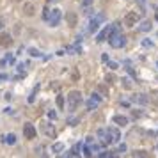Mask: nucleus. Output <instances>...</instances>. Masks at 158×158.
Wrapping results in <instances>:
<instances>
[{
    "instance_id": "nucleus-25",
    "label": "nucleus",
    "mask_w": 158,
    "mask_h": 158,
    "mask_svg": "<svg viewBox=\"0 0 158 158\" xmlns=\"http://www.w3.org/2000/svg\"><path fill=\"white\" fill-rule=\"evenodd\" d=\"M30 55H34V57H41V53L37 52V50H34V48L30 50Z\"/></svg>"
},
{
    "instance_id": "nucleus-24",
    "label": "nucleus",
    "mask_w": 158,
    "mask_h": 158,
    "mask_svg": "<svg viewBox=\"0 0 158 158\" xmlns=\"http://www.w3.org/2000/svg\"><path fill=\"white\" fill-rule=\"evenodd\" d=\"M123 85H125L126 89H130V87H132V84H130V80H128V78H123Z\"/></svg>"
},
{
    "instance_id": "nucleus-5",
    "label": "nucleus",
    "mask_w": 158,
    "mask_h": 158,
    "mask_svg": "<svg viewBox=\"0 0 158 158\" xmlns=\"http://www.w3.org/2000/svg\"><path fill=\"white\" fill-rule=\"evenodd\" d=\"M105 20V14L103 12H100V14H96V16H93L91 18V21H89V32L93 34V32L98 30V27H100V23Z\"/></svg>"
},
{
    "instance_id": "nucleus-1",
    "label": "nucleus",
    "mask_w": 158,
    "mask_h": 158,
    "mask_svg": "<svg viewBox=\"0 0 158 158\" xmlns=\"http://www.w3.org/2000/svg\"><path fill=\"white\" fill-rule=\"evenodd\" d=\"M98 135L101 139V142H103V146H107V144H114V142H119V139H121V133H119V130L117 128H107V130H100L98 132Z\"/></svg>"
},
{
    "instance_id": "nucleus-20",
    "label": "nucleus",
    "mask_w": 158,
    "mask_h": 158,
    "mask_svg": "<svg viewBox=\"0 0 158 158\" xmlns=\"http://www.w3.org/2000/svg\"><path fill=\"white\" fill-rule=\"evenodd\" d=\"M132 156H148V153L139 149V151H133V153H132Z\"/></svg>"
},
{
    "instance_id": "nucleus-16",
    "label": "nucleus",
    "mask_w": 158,
    "mask_h": 158,
    "mask_svg": "<svg viewBox=\"0 0 158 158\" xmlns=\"http://www.w3.org/2000/svg\"><path fill=\"white\" fill-rule=\"evenodd\" d=\"M151 27H153V25H151V21H142V23H140V27H139V30L140 32H149L151 30Z\"/></svg>"
},
{
    "instance_id": "nucleus-7",
    "label": "nucleus",
    "mask_w": 158,
    "mask_h": 158,
    "mask_svg": "<svg viewBox=\"0 0 158 158\" xmlns=\"http://www.w3.org/2000/svg\"><path fill=\"white\" fill-rule=\"evenodd\" d=\"M101 96L98 94V93H94V94H91V98L87 100V110H96L98 107H100V103H101Z\"/></svg>"
},
{
    "instance_id": "nucleus-2",
    "label": "nucleus",
    "mask_w": 158,
    "mask_h": 158,
    "mask_svg": "<svg viewBox=\"0 0 158 158\" xmlns=\"http://www.w3.org/2000/svg\"><path fill=\"white\" fill-rule=\"evenodd\" d=\"M108 43H110V46H112V48H123V46L126 44V37H125V36L119 32V29H116V30H114V34L110 36Z\"/></svg>"
},
{
    "instance_id": "nucleus-18",
    "label": "nucleus",
    "mask_w": 158,
    "mask_h": 158,
    "mask_svg": "<svg viewBox=\"0 0 158 158\" xmlns=\"http://www.w3.org/2000/svg\"><path fill=\"white\" fill-rule=\"evenodd\" d=\"M23 11H25V14H27V16H32V14H34V7H32V4H25Z\"/></svg>"
},
{
    "instance_id": "nucleus-27",
    "label": "nucleus",
    "mask_w": 158,
    "mask_h": 158,
    "mask_svg": "<svg viewBox=\"0 0 158 158\" xmlns=\"http://www.w3.org/2000/svg\"><path fill=\"white\" fill-rule=\"evenodd\" d=\"M68 123H69V125H71V126H75V125H76V123H78V119H69V121H68Z\"/></svg>"
},
{
    "instance_id": "nucleus-11",
    "label": "nucleus",
    "mask_w": 158,
    "mask_h": 158,
    "mask_svg": "<svg viewBox=\"0 0 158 158\" xmlns=\"http://www.w3.org/2000/svg\"><path fill=\"white\" fill-rule=\"evenodd\" d=\"M43 133L44 135H48L50 139H53L55 135H57V132H55V128H53V125H50V123H43Z\"/></svg>"
},
{
    "instance_id": "nucleus-29",
    "label": "nucleus",
    "mask_w": 158,
    "mask_h": 158,
    "mask_svg": "<svg viewBox=\"0 0 158 158\" xmlns=\"http://www.w3.org/2000/svg\"><path fill=\"white\" fill-rule=\"evenodd\" d=\"M142 44H144V46H153V43H151V41H144Z\"/></svg>"
},
{
    "instance_id": "nucleus-19",
    "label": "nucleus",
    "mask_w": 158,
    "mask_h": 158,
    "mask_svg": "<svg viewBox=\"0 0 158 158\" xmlns=\"http://www.w3.org/2000/svg\"><path fill=\"white\" fill-rule=\"evenodd\" d=\"M62 149H64V146L61 144V142H55V144L52 146V151H53V153H61Z\"/></svg>"
},
{
    "instance_id": "nucleus-31",
    "label": "nucleus",
    "mask_w": 158,
    "mask_h": 158,
    "mask_svg": "<svg viewBox=\"0 0 158 158\" xmlns=\"http://www.w3.org/2000/svg\"><path fill=\"white\" fill-rule=\"evenodd\" d=\"M0 80H7V75H0Z\"/></svg>"
},
{
    "instance_id": "nucleus-13",
    "label": "nucleus",
    "mask_w": 158,
    "mask_h": 158,
    "mask_svg": "<svg viewBox=\"0 0 158 158\" xmlns=\"http://www.w3.org/2000/svg\"><path fill=\"white\" fill-rule=\"evenodd\" d=\"M66 21H68L69 27H75V25H76V14H75L73 11H69V12L66 14Z\"/></svg>"
},
{
    "instance_id": "nucleus-28",
    "label": "nucleus",
    "mask_w": 158,
    "mask_h": 158,
    "mask_svg": "<svg viewBox=\"0 0 158 158\" xmlns=\"http://www.w3.org/2000/svg\"><path fill=\"white\" fill-rule=\"evenodd\" d=\"M125 149H126V146H125V144H121V146L117 148V153H119V151H125Z\"/></svg>"
},
{
    "instance_id": "nucleus-26",
    "label": "nucleus",
    "mask_w": 158,
    "mask_h": 158,
    "mask_svg": "<svg viewBox=\"0 0 158 158\" xmlns=\"http://www.w3.org/2000/svg\"><path fill=\"white\" fill-rule=\"evenodd\" d=\"M48 117H50V119H57V114H55L53 110H50V112H48Z\"/></svg>"
},
{
    "instance_id": "nucleus-14",
    "label": "nucleus",
    "mask_w": 158,
    "mask_h": 158,
    "mask_svg": "<svg viewBox=\"0 0 158 158\" xmlns=\"http://www.w3.org/2000/svg\"><path fill=\"white\" fill-rule=\"evenodd\" d=\"M114 123H116V125H119V126H126V125H128V117H125V116H116V117H114Z\"/></svg>"
},
{
    "instance_id": "nucleus-10",
    "label": "nucleus",
    "mask_w": 158,
    "mask_h": 158,
    "mask_svg": "<svg viewBox=\"0 0 158 158\" xmlns=\"http://www.w3.org/2000/svg\"><path fill=\"white\" fill-rule=\"evenodd\" d=\"M132 101H133V103H139V105H148L151 100H149L148 94H133L132 96Z\"/></svg>"
},
{
    "instance_id": "nucleus-8",
    "label": "nucleus",
    "mask_w": 158,
    "mask_h": 158,
    "mask_svg": "<svg viewBox=\"0 0 158 158\" xmlns=\"http://www.w3.org/2000/svg\"><path fill=\"white\" fill-rule=\"evenodd\" d=\"M61 18H62L61 9L50 11V16H48V23H50V27H57V25H59V21H61Z\"/></svg>"
},
{
    "instance_id": "nucleus-6",
    "label": "nucleus",
    "mask_w": 158,
    "mask_h": 158,
    "mask_svg": "<svg viewBox=\"0 0 158 158\" xmlns=\"http://www.w3.org/2000/svg\"><path fill=\"white\" fill-rule=\"evenodd\" d=\"M140 16H142V12H135V11L128 12L126 16H125V25H126V27H133V25L140 20Z\"/></svg>"
},
{
    "instance_id": "nucleus-30",
    "label": "nucleus",
    "mask_w": 158,
    "mask_h": 158,
    "mask_svg": "<svg viewBox=\"0 0 158 158\" xmlns=\"http://www.w3.org/2000/svg\"><path fill=\"white\" fill-rule=\"evenodd\" d=\"M94 0H84V5H89V4H93Z\"/></svg>"
},
{
    "instance_id": "nucleus-4",
    "label": "nucleus",
    "mask_w": 158,
    "mask_h": 158,
    "mask_svg": "<svg viewBox=\"0 0 158 158\" xmlns=\"http://www.w3.org/2000/svg\"><path fill=\"white\" fill-rule=\"evenodd\" d=\"M117 25H119V23H114V25H107L105 29H103V30L98 34V37H96V39H98L100 43H101V41H105V39L108 41V39H110V36L114 34V30H116V29H119Z\"/></svg>"
},
{
    "instance_id": "nucleus-22",
    "label": "nucleus",
    "mask_w": 158,
    "mask_h": 158,
    "mask_svg": "<svg viewBox=\"0 0 158 158\" xmlns=\"http://www.w3.org/2000/svg\"><path fill=\"white\" fill-rule=\"evenodd\" d=\"M57 107H59V108H62V107H64V100H62V96H57Z\"/></svg>"
},
{
    "instance_id": "nucleus-15",
    "label": "nucleus",
    "mask_w": 158,
    "mask_h": 158,
    "mask_svg": "<svg viewBox=\"0 0 158 158\" xmlns=\"http://www.w3.org/2000/svg\"><path fill=\"white\" fill-rule=\"evenodd\" d=\"M2 140H4L5 144H11V146H12V144L16 142V135H14V133H7V135L2 137Z\"/></svg>"
},
{
    "instance_id": "nucleus-21",
    "label": "nucleus",
    "mask_w": 158,
    "mask_h": 158,
    "mask_svg": "<svg viewBox=\"0 0 158 158\" xmlns=\"http://www.w3.org/2000/svg\"><path fill=\"white\" fill-rule=\"evenodd\" d=\"M93 151H94V148L85 146V148H84V155H85V156H91V155H93Z\"/></svg>"
},
{
    "instance_id": "nucleus-12",
    "label": "nucleus",
    "mask_w": 158,
    "mask_h": 158,
    "mask_svg": "<svg viewBox=\"0 0 158 158\" xmlns=\"http://www.w3.org/2000/svg\"><path fill=\"white\" fill-rule=\"evenodd\" d=\"M11 44H12V37H11V34L2 32V34H0V46H11Z\"/></svg>"
},
{
    "instance_id": "nucleus-32",
    "label": "nucleus",
    "mask_w": 158,
    "mask_h": 158,
    "mask_svg": "<svg viewBox=\"0 0 158 158\" xmlns=\"http://www.w3.org/2000/svg\"><path fill=\"white\" fill-rule=\"evenodd\" d=\"M139 2H140V4H144V0H139Z\"/></svg>"
},
{
    "instance_id": "nucleus-17",
    "label": "nucleus",
    "mask_w": 158,
    "mask_h": 158,
    "mask_svg": "<svg viewBox=\"0 0 158 158\" xmlns=\"http://www.w3.org/2000/svg\"><path fill=\"white\" fill-rule=\"evenodd\" d=\"M149 100H151V103H155V107H158V91H153L149 94Z\"/></svg>"
},
{
    "instance_id": "nucleus-23",
    "label": "nucleus",
    "mask_w": 158,
    "mask_h": 158,
    "mask_svg": "<svg viewBox=\"0 0 158 158\" xmlns=\"http://www.w3.org/2000/svg\"><path fill=\"white\" fill-rule=\"evenodd\" d=\"M98 89H100L101 93H105V96L108 94V89H107V87H105V85H103V84H101V85H98Z\"/></svg>"
},
{
    "instance_id": "nucleus-9",
    "label": "nucleus",
    "mask_w": 158,
    "mask_h": 158,
    "mask_svg": "<svg viewBox=\"0 0 158 158\" xmlns=\"http://www.w3.org/2000/svg\"><path fill=\"white\" fill-rule=\"evenodd\" d=\"M36 128H34V125H30V123H25L23 125V135H25V139H29V140H32V139H36Z\"/></svg>"
},
{
    "instance_id": "nucleus-3",
    "label": "nucleus",
    "mask_w": 158,
    "mask_h": 158,
    "mask_svg": "<svg viewBox=\"0 0 158 158\" xmlns=\"http://www.w3.org/2000/svg\"><path fill=\"white\" fill-rule=\"evenodd\" d=\"M80 103H82V93L80 91H71L69 96H68V107H69V110L75 112Z\"/></svg>"
}]
</instances>
